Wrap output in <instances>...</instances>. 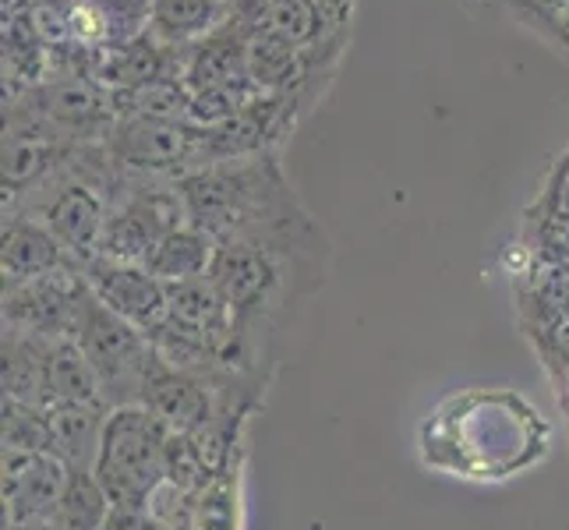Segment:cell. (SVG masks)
Returning a JSON list of instances; mask_svg holds the SVG:
<instances>
[{
    "instance_id": "obj_1",
    "label": "cell",
    "mask_w": 569,
    "mask_h": 530,
    "mask_svg": "<svg viewBox=\"0 0 569 530\" xmlns=\"http://www.w3.org/2000/svg\"><path fill=\"white\" fill-rule=\"evenodd\" d=\"M552 449V424L517 389L470 386L449 392L418 428V457L431 474L467 484H506Z\"/></svg>"
},
{
    "instance_id": "obj_2",
    "label": "cell",
    "mask_w": 569,
    "mask_h": 530,
    "mask_svg": "<svg viewBox=\"0 0 569 530\" xmlns=\"http://www.w3.org/2000/svg\"><path fill=\"white\" fill-rule=\"evenodd\" d=\"M188 223L216 244H311L329 241L287 181L280 152L206 163L178 177Z\"/></svg>"
},
{
    "instance_id": "obj_3",
    "label": "cell",
    "mask_w": 569,
    "mask_h": 530,
    "mask_svg": "<svg viewBox=\"0 0 569 530\" xmlns=\"http://www.w3.org/2000/svg\"><path fill=\"white\" fill-rule=\"evenodd\" d=\"M173 431L146 407H113L96 478L103 481L113 506H149L152 492L167 481Z\"/></svg>"
},
{
    "instance_id": "obj_4",
    "label": "cell",
    "mask_w": 569,
    "mask_h": 530,
    "mask_svg": "<svg viewBox=\"0 0 569 530\" xmlns=\"http://www.w3.org/2000/svg\"><path fill=\"white\" fill-rule=\"evenodd\" d=\"M74 340L86 350L110 410L146 403V392L152 379L160 376L163 358L139 326L124 322L107 304L89 298L82 308V319H78Z\"/></svg>"
},
{
    "instance_id": "obj_5",
    "label": "cell",
    "mask_w": 569,
    "mask_h": 530,
    "mask_svg": "<svg viewBox=\"0 0 569 530\" xmlns=\"http://www.w3.org/2000/svg\"><path fill=\"white\" fill-rule=\"evenodd\" d=\"M188 223L178 177H128L117 191L100 254L117 262H146L167 233ZM96 254V259H100Z\"/></svg>"
},
{
    "instance_id": "obj_6",
    "label": "cell",
    "mask_w": 569,
    "mask_h": 530,
    "mask_svg": "<svg viewBox=\"0 0 569 530\" xmlns=\"http://www.w3.org/2000/svg\"><path fill=\"white\" fill-rule=\"evenodd\" d=\"M107 149L124 177H184L202 167V128L156 117H121Z\"/></svg>"
},
{
    "instance_id": "obj_7",
    "label": "cell",
    "mask_w": 569,
    "mask_h": 530,
    "mask_svg": "<svg viewBox=\"0 0 569 530\" xmlns=\"http://www.w3.org/2000/svg\"><path fill=\"white\" fill-rule=\"evenodd\" d=\"M92 298L82 269H64L53 277L26 283H4V329L32 337H74L82 308Z\"/></svg>"
},
{
    "instance_id": "obj_8",
    "label": "cell",
    "mask_w": 569,
    "mask_h": 530,
    "mask_svg": "<svg viewBox=\"0 0 569 530\" xmlns=\"http://www.w3.org/2000/svg\"><path fill=\"white\" fill-rule=\"evenodd\" d=\"M86 283L92 298L107 304L113 316L139 326L146 337H152L170 316V290L163 280H156L152 272L139 262H117V259H92L82 266Z\"/></svg>"
},
{
    "instance_id": "obj_9",
    "label": "cell",
    "mask_w": 569,
    "mask_h": 530,
    "mask_svg": "<svg viewBox=\"0 0 569 530\" xmlns=\"http://www.w3.org/2000/svg\"><path fill=\"white\" fill-rule=\"evenodd\" d=\"M68 484V463L53 453L4 449V527L53 523Z\"/></svg>"
},
{
    "instance_id": "obj_10",
    "label": "cell",
    "mask_w": 569,
    "mask_h": 530,
    "mask_svg": "<svg viewBox=\"0 0 569 530\" xmlns=\"http://www.w3.org/2000/svg\"><path fill=\"white\" fill-rule=\"evenodd\" d=\"M64 269H82V262L32 216L4 212V233H0V272H4V283L53 277V272Z\"/></svg>"
},
{
    "instance_id": "obj_11",
    "label": "cell",
    "mask_w": 569,
    "mask_h": 530,
    "mask_svg": "<svg viewBox=\"0 0 569 530\" xmlns=\"http://www.w3.org/2000/svg\"><path fill=\"white\" fill-rule=\"evenodd\" d=\"M248 32L220 26L209 32L199 43H191L181 57V82L188 92H202V89H220L251 78L248 71Z\"/></svg>"
},
{
    "instance_id": "obj_12",
    "label": "cell",
    "mask_w": 569,
    "mask_h": 530,
    "mask_svg": "<svg viewBox=\"0 0 569 530\" xmlns=\"http://www.w3.org/2000/svg\"><path fill=\"white\" fill-rule=\"evenodd\" d=\"M478 22H506L527 36H535L545 50L562 57L566 50V18L569 0H453Z\"/></svg>"
},
{
    "instance_id": "obj_13",
    "label": "cell",
    "mask_w": 569,
    "mask_h": 530,
    "mask_svg": "<svg viewBox=\"0 0 569 530\" xmlns=\"http://www.w3.org/2000/svg\"><path fill=\"white\" fill-rule=\"evenodd\" d=\"M248 527V446L194 492L191 530H244Z\"/></svg>"
},
{
    "instance_id": "obj_14",
    "label": "cell",
    "mask_w": 569,
    "mask_h": 530,
    "mask_svg": "<svg viewBox=\"0 0 569 530\" xmlns=\"http://www.w3.org/2000/svg\"><path fill=\"white\" fill-rule=\"evenodd\" d=\"M43 400L47 407L78 403V407H110L103 400V386L78 347L74 337H53L43 350Z\"/></svg>"
},
{
    "instance_id": "obj_15",
    "label": "cell",
    "mask_w": 569,
    "mask_h": 530,
    "mask_svg": "<svg viewBox=\"0 0 569 530\" xmlns=\"http://www.w3.org/2000/svg\"><path fill=\"white\" fill-rule=\"evenodd\" d=\"M47 414H50V453L71 470H96L110 407L61 403V407H47Z\"/></svg>"
},
{
    "instance_id": "obj_16",
    "label": "cell",
    "mask_w": 569,
    "mask_h": 530,
    "mask_svg": "<svg viewBox=\"0 0 569 530\" xmlns=\"http://www.w3.org/2000/svg\"><path fill=\"white\" fill-rule=\"evenodd\" d=\"M227 22V0H149V32L173 50H188Z\"/></svg>"
},
{
    "instance_id": "obj_17",
    "label": "cell",
    "mask_w": 569,
    "mask_h": 530,
    "mask_svg": "<svg viewBox=\"0 0 569 530\" xmlns=\"http://www.w3.org/2000/svg\"><path fill=\"white\" fill-rule=\"evenodd\" d=\"M212 259H216V241L209 238L206 230L184 223L173 233H167V238L149 251V259L142 266L152 272L156 280H163L167 287H173V283H188V280L209 277Z\"/></svg>"
},
{
    "instance_id": "obj_18",
    "label": "cell",
    "mask_w": 569,
    "mask_h": 530,
    "mask_svg": "<svg viewBox=\"0 0 569 530\" xmlns=\"http://www.w3.org/2000/svg\"><path fill=\"white\" fill-rule=\"evenodd\" d=\"M50 337H32V332L4 329V400H22L47 407L43 400V350Z\"/></svg>"
},
{
    "instance_id": "obj_19",
    "label": "cell",
    "mask_w": 569,
    "mask_h": 530,
    "mask_svg": "<svg viewBox=\"0 0 569 530\" xmlns=\"http://www.w3.org/2000/svg\"><path fill=\"white\" fill-rule=\"evenodd\" d=\"M110 496L103 481L96 478V470H71L68 467V484L61 506H57V520L64 530H107L110 520Z\"/></svg>"
},
{
    "instance_id": "obj_20",
    "label": "cell",
    "mask_w": 569,
    "mask_h": 530,
    "mask_svg": "<svg viewBox=\"0 0 569 530\" xmlns=\"http://www.w3.org/2000/svg\"><path fill=\"white\" fill-rule=\"evenodd\" d=\"M322 18H326V8L319 0H266L259 29L277 32L287 43L305 50L308 43L322 39V29H326Z\"/></svg>"
},
{
    "instance_id": "obj_21",
    "label": "cell",
    "mask_w": 569,
    "mask_h": 530,
    "mask_svg": "<svg viewBox=\"0 0 569 530\" xmlns=\"http://www.w3.org/2000/svg\"><path fill=\"white\" fill-rule=\"evenodd\" d=\"M4 449L18 453H50V414L47 407L4 400Z\"/></svg>"
},
{
    "instance_id": "obj_22",
    "label": "cell",
    "mask_w": 569,
    "mask_h": 530,
    "mask_svg": "<svg viewBox=\"0 0 569 530\" xmlns=\"http://www.w3.org/2000/svg\"><path fill=\"white\" fill-rule=\"evenodd\" d=\"M4 530H64L61 523H32V527H4Z\"/></svg>"
}]
</instances>
